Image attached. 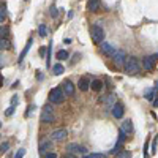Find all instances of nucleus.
<instances>
[{"label": "nucleus", "instance_id": "obj_1", "mask_svg": "<svg viewBox=\"0 0 158 158\" xmlns=\"http://www.w3.org/2000/svg\"><path fill=\"white\" fill-rule=\"evenodd\" d=\"M123 70H125L127 75H138V73L141 71V65H139V60L136 57H130L127 59L125 62V66H123Z\"/></svg>", "mask_w": 158, "mask_h": 158}, {"label": "nucleus", "instance_id": "obj_2", "mask_svg": "<svg viewBox=\"0 0 158 158\" xmlns=\"http://www.w3.org/2000/svg\"><path fill=\"white\" fill-rule=\"evenodd\" d=\"M90 37H92V41L93 43L103 44V41H104V30L101 29L100 24L92 25V29H90Z\"/></svg>", "mask_w": 158, "mask_h": 158}, {"label": "nucleus", "instance_id": "obj_3", "mask_svg": "<svg viewBox=\"0 0 158 158\" xmlns=\"http://www.w3.org/2000/svg\"><path fill=\"white\" fill-rule=\"evenodd\" d=\"M65 98H66V95H65V92L60 87H55V89H52L49 92V101H51V103H54V104L63 103Z\"/></svg>", "mask_w": 158, "mask_h": 158}, {"label": "nucleus", "instance_id": "obj_4", "mask_svg": "<svg viewBox=\"0 0 158 158\" xmlns=\"http://www.w3.org/2000/svg\"><path fill=\"white\" fill-rule=\"evenodd\" d=\"M55 120V116H54V108H52V103H48L43 106V111H41V122L44 123H52Z\"/></svg>", "mask_w": 158, "mask_h": 158}, {"label": "nucleus", "instance_id": "obj_5", "mask_svg": "<svg viewBox=\"0 0 158 158\" xmlns=\"http://www.w3.org/2000/svg\"><path fill=\"white\" fill-rule=\"evenodd\" d=\"M112 60L117 66H125V62H127V54L125 51L122 49H116V52L112 54Z\"/></svg>", "mask_w": 158, "mask_h": 158}, {"label": "nucleus", "instance_id": "obj_6", "mask_svg": "<svg viewBox=\"0 0 158 158\" xmlns=\"http://www.w3.org/2000/svg\"><path fill=\"white\" fill-rule=\"evenodd\" d=\"M66 152L71 155H84L87 152V149L82 147V145H79V144H68L66 145Z\"/></svg>", "mask_w": 158, "mask_h": 158}, {"label": "nucleus", "instance_id": "obj_7", "mask_svg": "<svg viewBox=\"0 0 158 158\" xmlns=\"http://www.w3.org/2000/svg\"><path fill=\"white\" fill-rule=\"evenodd\" d=\"M66 136H68V131H66L65 128L54 130V131L51 133V139H52V141H55V142H60V141H63Z\"/></svg>", "mask_w": 158, "mask_h": 158}, {"label": "nucleus", "instance_id": "obj_8", "mask_svg": "<svg viewBox=\"0 0 158 158\" xmlns=\"http://www.w3.org/2000/svg\"><path fill=\"white\" fill-rule=\"evenodd\" d=\"M125 138H127L125 133H123V131H118V141L116 142L114 149L111 150V154H118V152H122V145H123V142H125Z\"/></svg>", "mask_w": 158, "mask_h": 158}, {"label": "nucleus", "instance_id": "obj_9", "mask_svg": "<svg viewBox=\"0 0 158 158\" xmlns=\"http://www.w3.org/2000/svg\"><path fill=\"white\" fill-rule=\"evenodd\" d=\"M155 62H157V57H155V55H149V57L142 59V65H144V68L147 70V71H152V70H154Z\"/></svg>", "mask_w": 158, "mask_h": 158}, {"label": "nucleus", "instance_id": "obj_10", "mask_svg": "<svg viewBox=\"0 0 158 158\" xmlns=\"http://www.w3.org/2000/svg\"><path fill=\"white\" fill-rule=\"evenodd\" d=\"M62 90L65 92V95L66 97H71L73 93H75V86H73V82L71 81H63V84H62Z\"/></svg>", "mask_w": 158, "mask_h": 158}, {"label": "nucleus", "instance_id": "obj_11", "mask_svg": "<svg viewBox=\"0 0 158 158\" xmlns=\"http://www.w3.org/2000/svg\"><path fill=\"white\" fill-rule=\"evenodd\" d=\"M112 116L116 118H122L123 117V106L122 103H114L112 104Z\"/></svg>", "mask_w": 158, "mask_h": 158}, {"label": "nucleus", "instance_id": "obj_12", "mask_svg": "<svg viewBox=\"0 0 158 158\" xmlns=\"http://www.w3.org/2000/svg\"><path fill=\"white\" fill-rule=\"evenodd\" d=\"M101 52L112 57V54L116 52V48L112 46V44H109V43H103V44H101Z\"/></svg>", "mask_w": 158, "mask_h": 158}, {"label": "nucleus", "instance_id": "obj_13", "mask_svg": "<svg viewBox=\"0 0 158 158\" xmlns=\"http://www.w3.org/2000/svg\"><path fill=\"white\" fill-rule=\"evenodd\" d=\"M120 131H123L125 134H130V133L133 131V122L131 120H125L120 125Z\"/></svg>", "mask_w": 158, "mask_h": 158}, {"label": "nucleus", "instance_id": "obj_14", "mask_svg": "<svg viewBox=\"0 0 158 158\" xmlns=\"http://www.w3.org/2000/svg\"><path fill=\"white\" fill-rule=\"evenodd\" d=\"M90 84H92V82H89L87 78H81V79H79V84H78V86H79V89H81L82 92H87L89 87H90Z\"/></svg>", "mask_w": 158, "mask_h": 158}, {"label": "nucleus", "instance_id": "obj_15", "mask_svg": "<svg viewBox=\"0 0 158 158\" xmlns=\"http://www.w3.org/2000/svg\"><path fill=\"white\" fill-rule=\"evenodd\" d=\"M87 8L90 11H98V8H100V0H89V2H87Z\"/></svg>", "mask_w": 158, "mask_h": 158}, {"label": "nucleus", "instance_id": "obj_16", "mask_svg": "<svg viewBox=\"0 0 158 158\" xmlns=\"http://www.w3.org/2000/svg\"><path fill=\"white\" fill-rule=\"evenodd\" d=\"M49 141H43V142H40V149H38V152H40V155H46L48 154V149H49Z\"/></svg>", "mask_w": 158, "mask_h": 158}, {"label": "nucleus", "instance_id": "obj_17", "mask_svg": "<svg viewBox=\"0 0 158 158\" xmlns=\"http://www.w3.org/2000/svg\"><path fill=\"white\" fill-rule=\"evenodd\" d=\"M90 87H92V90H95V92H100L101 87H103V82H101L100 79H93L92 84H90Z\"/></svg>", "mask_w": 158, "mask_h": 158}, {"label": "nucleus", "instance_id": "obj_18", "mask_svg": "<svg viewBox=\"0 0 158 158\" xmlns=\"http://www.w3.org/2000/svg\"><path fill=\"white\" fill-rule=\"evenodd\" d=\"M30 46H32V40H29V43H27V44H25V48H24V51H22V52H21V55H19V62H22V60H24V57H25V54H27V52H29V51H30Z\"/></svg>", "mask_w": 158, "mask_h": 158}, {"label": "nucleus", "instance_id": "obj_19", "mask_svg": "<svg viewBox=\"0 0 158 158\" xmlns=\"http://www.w3.org/2000/svg\"><path fill=\"white\" fill-rule=\"evenodd\" d=\"M52 73H54L55 76H60L62 73H63V66H62L60 63H55V65L52 66Z\"/></svg>", "mask_w": 158, "mask_h": 158}, {"label": "nucleus", "instance_id": "obj_20", "mask_svg": "<svg viewBox=\"0 0 158 158\" xmlns=\"http://www.w3.org/2000/svg\"><path fill=\"white\" fill-rule=\"evenodd\" d=\"M157 92H158V90H157L155 87H154V89H150V90H147V92H145V98H147V100H154Z\"/></svg>", "mask_w": 158, "mask_h": 158}, {"label": "nucleus", "instance_id": "obj_21", "mask_svg": "<svg viewBox=\"0 0 158 158\" xmlns=\"http://www.w3.org/2000/svg\"><path fill=\"white\" fill-rule=\"evenodd\" d=\"M10 46H11V44H10V41H8V40L7 38H2V40H0V49H10Z\"/></svg>", "mask_w": 158, "mask_h": 158}, {"label": "nucleus", "instance_id": "obj_22", "mask_svg": "<svg viewBox=\"0 0 158 158\" xmlns=\"http://www.w3.org/2000/svg\"><path fill=\"white\" fill-rule=\"evenodd\" d=\"M57 59L59 60H66V59H68V52H66V51H59V52H57Z\"/></svg>", "mask_w": 158, "mask_h": 158}, {"label": "nucleus", "instance_id": "obj_23", "mask_svg": "<svg viewBox=\"0 0 158 158\" xmlns=\"http://www.w3.org/2000/svg\"><path fill=\"white\" fill-rule=\"evenodd\" d=\"M117 158H131V154H130L128 150H122L117 154Z\"/></svg>", "mask_w": 158, "mask_h": 158}, {"label": "nucleus", "instance_id": "obj_24", "mask_svg": "<svg viewBox=\"0 0 158 158\" xmlns=\"http://www.w3.org/2000/svg\"><path fill=\"white\" fill-rule=\"evenodd\" d=\"M82 158H106V155L104 154H90V155H86Z\"/></svg>", "mask_w": 158, "mask_h": 158}, {"label": "nucleus", "instance_id": "obj_25", "mask_svg": "<svg viewBox=\"0 0 158 158\" xmlns=\"http://www.w3.org/2000/svg\"><path fill=\"white\" fill-rule=\"evenodd\" d=\"M49 14L52 16V18H57V14H59V10H57V7H55V5H52V7H51Z\"/></svg>", "mask_w": 158, "mask_h": 158}, {"label": "nucleus", "instance_id": "obj_26", "mask_svg": "<svg viewBox=\"0 0 158 158\" xmlns=\"http://www.w3.org/2000/svg\"><path fill=\"white\" fill-rule=\"evenodd\" d=\"M38 32H40V35H41V37H46V35H48L46 25H40V27H38Z\"/></svg>", "mask_w": 158, "mask_h": 158}, {"label": "nucleus", "instance_id": "obj_27", "mask_svg": "<svg viewBox=\"0 0 158 158\" xmlns=\"http://www.w3.org/2000/svg\"><path fill=\"white\" fill-rule=\"evenodd\" d=\"M5 16H7V11H5V5L2 3V8H0V22H3Z\"/></svg>", "mask_w": 158, "mask_h": 158}, {"label": "nucleus", "instance_id": "obj_28", "mask_svg": "<svg viewBox=\"0 0 158 158\" xmlns=\"http://www.w3.org/2000/svg\"><path fill=\"white\" fill-rule=\"evenodd\" d=\"M8 142H3L2 145H0V152H2V154H5V152H8Z\"/></svg>", "mask_w": 158, "mask_h": 158}, {"label": "nucleus", "instance_id": "obj_29", "mask_svg": "<svg viewBox=\"0 0 158 158\" xmlns=\"http://www.w3.org/2000/svg\"><path fill=\"white\" fill-rule=\"evenodd\" d=\"M24 155H25V149H19V150H18V154H16V157H14V158H22Z\"/></svg>", "mask_w": 158, "mask_h": 158}, {"label": "nucleus", "instance_id": "obj_30", "mask_svg": "<svg viewBox=\"0 0 158 158\" xmlns=\"http://www.w3.org/2000/svg\"><path fill=\"white\" fill-rule=\"evenodd\" d=\"M44 158H57V154L55 152H49V154L44 155Z\"/></svg>", "mask_w": 158, "mask_h": 158}, {"label": "nucleus", "instance_id": "obj_31", "mask_svg": "<svg viewBox=\"0 0 158 158\" xmlns=\"http://www.w3.org/2000/svg\"><path fill=\"white\" fill-rule=\"evenodd\" d=\"M18 103H19V98L18 97H13V98H11V106H18Z\"/></svg>", "mask_w": 158, "mask_h": 158}, {"label": "nucleus", "instance_id": "obj_32", "mask_svg": "<svg viewBox=\"0 0 158 158\" xmlns=\"http://www.w3.org/2000/svg\"><path fill=\"white\" fill-rule=\"evenodd\" d=\"M46 51H48V46H41V48H40V55H44V54H46Z\"/></svg>", "mask_w": 158, "mask_h": 158}, {"label": "nucleus", "instance_id": "obj_33", "mask_svg": "<svg viewBox=\"0 0 158 158\" xmlns=\"http://www.w3.org/2000/svg\"><path fill=\"white\" fill-rule=\"evenodd\" d=\"M157 152V138H155V141L152 142V154H155Z\"/></svg>", "mask_w": 158, "mask_h": 158}, {"label": "nucleus", "instance_id": "obj_34", "mask_svg": "<svg viewBox=\"0 0 158 158\" xmlns=\"http://www.w3.org/2000/svg\"><path fill=\"white\" fill-rule=\"evenodd\" d=\"M14 112V106H10V108L7 109V116H11Z\"/></svg>", "mask_w": 158, "mask_h": 158}, {"label": "nucleus", "instance_id": "obj_35", "mask_svg": "<svg viewBox=\"0 0 158 158\" xmlns=\"http://www.w3.org/2000/svg\"><path fill=\"white\" fill-rule=\"evenodd\" d=\"M0 32H2V38H5V37H7V33H8V29H3V27H2V30H0Z\"/></svg>", "mask_w": 158, "mask_h": 158}, {"label": "nucleus", "instance_id": "obj_36", "mask_svg": "<svg viewBox=\"0 0 158 158\" xmlns=\"http://www.w3.org/2000/svg\"><path fill=\"white\" fill-rule=\"evenodd\" d=\"M63 158H76V157H75V155H71V154H66Z\"/></svg>", "mask_w": 158, "mask_h": 158}, {"label": "nucleus", "instance_id": "obj_37", "mask_svg": "<svg viewBox=\"0 0 158 158\" xmlns=\"http://www.w3.org/2000/svg\"><path fill=\"white\" fill-rule=\"evenodd\" d=\"M155 89L158 90V79H157V81H155Z\"/></svg>", "mask_w": 158, "mask_h": 158}]
</instances>
